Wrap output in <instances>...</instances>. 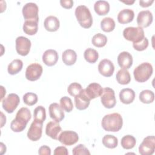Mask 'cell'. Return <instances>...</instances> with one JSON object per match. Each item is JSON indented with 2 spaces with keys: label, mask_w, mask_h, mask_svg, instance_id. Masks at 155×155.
<instances>
[{
  "label": "cell",
  "mask_w": 155,
  "mask_h": 155,
  "mask_svg": "<svg viewBox=\"0 0 155 155\" xmlns=\"http://www.w3.org/2000/svg\"><path fill=\"white\" fill-rule=\"evenodd\" d=\"M103 145L108 148H114L117 146L118 140L116 137L111 134H107L102 138Z\"/></svg>",
  "instance_id": "4dcf8cb0"
},
{
  "label": "cell",
  "mask_w": 155,
  "mask_h": 155,
  "mask_svg": "<svg viewBox=\"0 0 155 155\" xmlns=\"http://www.w3.org/2000/svg\"><path fill=\"white\" fill-rule=\"evenodd\" d=\"M44 25L46 30L54 32L57 31L60 26V22L58 18L54 16H49L45 19Z\"/></svg>",
  "instance_id": "7402d4cb"
},
{
  "label": "cell",
  "mask_w": 155,
  "mask_h": 155,
  "mask_svg": "<svg viewBox=\"0 0 155 155\" xmlns=\"http://www.w3.org/2000/svg\"><path fill=\"white\" fill-rule=\"evenodd\" d=\"M43 71L42 67L38 63H33L29 65L25 71V78L30 81H35L39 79Z\"/></svg>",
  "instance_id": "9c48e42d"
},
{
  "label": "cell",
  "mask_w": 155,
  "mask_h": 155,
  "mask_svg": "<svg viewBox=\"0 0 155 155\" xmlns=\"http://www.w3.org/2000/svg\"><path fill=\"white\" fill-rule=\"evenodd\" d=\"M91 42L93 45L96 47H103L107 42V38L105 35L99 33L93 36Z\"/></svg>",
  "instance_id": "836d02e7"
},
{
  "label": "cell",
  "mask_w": 155,
  "mask_h": 155,
  "mask_svg": "<svg viewBox=\"0 0 155 155\" xmlns=\"http://www.w3.org/2000/svg\"><path fill=\"white\" fill-rule=\"evenodd\" d=\"M33 115L35 120L43 123L46 119L45 108L41 105L38 106L34 110Z\"/></svg>",
  "instance_id": "d590c367"
},
{
  "label": "cell",
  "mask_w": 155,
  "mask_h": 155,
  "mask_svg": "<svg viewBox=\"0 0 155 155\" xmlns=\"http://www.w3.org/2000/svg\"><path fill=\"white\" fill-rule=\"evenodd\" d=\"M94 10L99 16L105 15L110 11V4L105 1H97L94 3Z\"/></svg>",
  "instance_id": "484cf974"
},
{
  "label": "cell",
  "mask_w": 155,
  "mask_h": 155,
  "mask_svg": "<svg viewBox=\"0 0 155 155\" xmlns=\"http://www.w3.org/2000/svg\"><path fill=\"white\" fill-rule=\"evenodd\" d=\"M16 50L21 56H26L29 53L31 48V41L24 36H19L16 39Z\"/></svg>",
  "instance_id": "8fae6325"
},
{
  "label": "cell",
  "mask_w": 155,
  "mask_h": 155,
  "mask_svg": "<svg viewBox=\"0 0 155 155\" xmlns=\"http://www.w3.org/2000/svg\"><path fill=\"white\" fill-rule=\"evenodd\" d=\"M38 98L36 94L34 93L28 92L25 93L23 96V101L24 102L29 106H32L36 104L38 102Z\"/></svg>",
  "instance_id": "f35d334b"
},
{
  "label": "cell",
  "mask_w": 155,
  "mask_h": 155,
  "mask_svg": "<svg viewBox=\"0 0 155 155\" xmlns=\"http://www.w3.org/2000/svg\"><path fill=\"white\" fill-rule=\"evenodd\" d=\"M153 19V14L150 10H142L137 15V24L141 28H146L151 24Z\"/></svg>",
  "instance_id": "4fadbf2b"
},
{
  "label": "cell",
  "mask_w": 155,
  "mask_h": 155,
  "mask_svg": "<svg viewBox=\"0 0 155 155\" xmlns=\"http://www.w3.org/2000/svg\"><path fill=\"white\" fill-rule=\"evenodd\" d=\"M117 82L122 85H126L130 82L131 76L127 69L122 68L119 70L116 76Z\"/></svg>",
  "instance_id": "4316f807"
},
{
  "label": "cell",
  "mask_w": 155,
  "mask_h": 155,
  "mask_svg": "<svg viewBox=\"0 0 155 155\" xmlns=\"http://www.w3.org/2000/svg\"><path fill=\"white\" fill-rule=\"evenodd\" d=\"M49 115L50 117L57 122H61L65 117L64 110L61 105L57 103H52L50 105L49 108Z\"/></svg>",
  "instance_id": "9a60e30c"
},
{
  "label": "cell",
  "mask_w": 155,
  "mask_h": 155,
  "mask_svg": "<svg viewBox=\"0 0 155 155\" xmlns=\"http://www.w3.org/2000/svg\"><path fill=\"white\" fill-rule=\"evenodd\" d=\"M101 101L105 108H113L116 104L114 91L109 87L104 88L102 94L101 96Z\"/></svg>",
  "instance_id": "8992f818"
},
{
  "label": "cell",
  "mask_w": 155,
  "mask_h": 155,
  "mask_svg": "<svg viewBox=\"0 0 155 155\" xmlns=\"http://www.w3.org/2000/svg\"><path fill=\"white\" fill-rule=\"evenodd\" d=\"M123 36L125 39L133 42V43L139 42L145 37L144 31L140 27H129L125 28L123 31Z\"/></svg>",
  "instance_id": "277c9868"
},
{
  "label": "cell",
  "mask_w": 155,
  "mask_h": 155,
  "mask_svg": "<svg viewBox=\"0 0 155 155\" xmlns=\"http://www.w3.org/2000/svg\"><path fill=\"white\" fill-rule=\"evenodd\" d=\"M38 154L39 155H50L51 149L47 145H43L39 148Z\"/></svg>",
  "instance_id": "ee69618b"
},
{
  "label": "cell",
  "mask_w": 155,
  "mask_h": 155,
  "mask_svg": "<svg viewBox=\"0 0 155 155\" xmlns=\"http://www.w3.org/2000/svg\"><path fill=\"white\" fill-rule=\"evenodd\" d=\"M115 22L110 17L104 18L101 22V29L105 32H111L115 28Z\"/></svg>",
  "instance_id": "f546056e"
},
{
  "label": "cell",
  "mask_w": 155,
  "mask_h": 155,
  "mask_svg": "<svg viewBox=\"0 0 155 155\" xmlns=\"http://www.w3.org/2000/svg\"><path fill=\"white\" fill-rule=\"evenodd\" d=\"M73 154L74 155H90L89 150L83 144H79L73 149Z\"/></svg>",
  "instance_id": "60d3db41"
},
{
  "label": "cell",
  "mask_w": 155,
  "mask_h": 155,
  "mask_svg": "<svg viewBox=\"0 0 155 155\" xmlns=\"http://www.w3.org/2000/svg\"><path fill=\"white\" fill-rule=\"evenodd\" d=\"M139 98L143 104H150L154 101V94L150 90H144L140 93Z\"/></svg>",
  "instance_id": "e575fe53"
},
{
  "label": "cell",
  "mask_w": 155,
  "mask_h": 155,
  "mask_svg": "<svg viewBox=\"0 0 155 155\" xmlns=\"http://www.w3.org/2000/svg\"><path fill=\"white\" fill-rule=\"evenodd\" d=\"M27 124L15 118L12 121L10 124V128L14 132H21L26 128Z\"/></svg>",
  "instance_id": "74e56055"
},
{
  "label": "cell",
  "mask_w": 155,
  "mask_h": 155,
  "mask_svg": "<svg viewBox=\"0 0 155 155\" xmlns=\"http://www.w3.org/2000/svg\"><path fill=\"white\" fill-rule=\"evenodd\" d=\"M122 117L117 113L108 114L104 116L101 121L102 128L107 131L117 132L122 128Z\"/></svg>",
  "instance_id": "6da1fadb"
},
{
  "label": "cell",
  "mask_w": 155,
  "mask_h": 155,
  "mask_svg": "<svg viewBox=\"0 0 155 155\" xmlns=\"http://www.w3.org/2000/svg\"><path fill=\"white\" fill-rule=\"evenodd\" d=\"M62 128L59 124V122L56 121H50L47 123L45 128L46 134L51 139L57 140L58 134L61 131Z\"/></svg>",
  "instance_id": "d6986e66"
},
{
  "label": "cell",
  "mask_w": 155,
  "mask_h": 155,
  "mask_svg": "<svg viewBox=\"0 0 155 155\" xmlns=\"http://www.w3.org/2000/svg\"><path fill=\"white\" fill-rule=\"evenodd\" d=\"M1 127H3V125L5 124V122H6V119H3V118H4V114L2 113V112H1Z\"/></svg>",
  "instance_id": "7dc6e473"
},
{
  "label": "cell",
  "mask_w": 155,
  "mask_h": 155,
  "mask_svg": "<svg viewBox=\"0 0 155 155\" xmlns=\"http://www.w3.org/2000/svg\"><path fill=\"white\" fill-rule=\"evenodd\" d=\"M85 91L87 96L91 100L101 96L103 92V88L99 84L93 82L87 86Z\"/></svg>",
  "instance_id": "ac0fdd59"
},
{
  "label": "cell",
  "mask_w": 155,
  "mask_h": 155,
  "mask_svg": "<svg viewBox=\"0 0 155 155\" xmlns=\"http://www.w3.org/2000/svg\"><path fill=\"white\" fill-rule=\"evenodd\" d=\"M62 59L63 62L67 65H73L77 59L76 53L71 49L65 50L62 54Z\"/></svg>",
  "instance_id": "d4e9b609"
},
{
  "label": "cell",
  "mask_w": 155,
  "mask_h": 155,
  "mask_svg": "<svg viewBox=\"0 0 155 155\" xmlns=\"http://www.w3.org/2000/svg\"><path fill=\"white\" fill-rule=\"evenodd\" d=\"M135 98V92L133 90L126 88L121 90L119 93V99L124 104H130L133 102Z\"/></svg>",
  "instance_id": "603a6c76"
},
{
  "label": "cell",
  "mask_w": 155,
  "mask_h": 155,
  "mask_svg": "<svg viewBox=\"0 0 155 155\" xmlns=\"http://www.w3.org/2000/svg\"><path fill=\"white\" fill-rule=\"evenodd\" d=\"M120 143L123 148L126 150H130L133 148L136 145V140L134 136L128 134L124 136L122 138Z\"/></svg>",
  "instance_id": "d6a6232c"
},
{
  "label": "cell",
  "mask_w": 155,
  "mask_h": 155,
  "mask_svg": "<svg viewBox=\"0 0 155 155\" xmlns=\"http://www.w3.org/2000/svg\"><path fill=\"white\" fill-rule=\"evenodd\" d=\"M90 103V99L87 96L85 89H83L79 94L74 96L75 107L79 110H85L88 107Z\"/></svg>",
  "instance_id": "2e32d148"
},
{
  "label": "cell",
  "mask_w": 155,
  "mask_h": 155,
  "mask_svg": "<svg viewBox=\"0 0 155 155\" xmlns=\"http://www.w3.org/2000/svg\"><path fill=\"white\" fill-rule=\"evenodd\" d=\"M98 71L102 76L110 77L114 73V66L110 60L104 59L100 61L98 65Z\"/></svg>",
  "instance_id": "5bb4252c"
},
{
  "label": "cell",
  "mask_w": 155,
  "mask_h": 155,
  "mask_svg": "<svg viewBox=\"0 0 155 155\" xmlns=\"http://www.w3.org/2000/svg\"><path fill=\"white\" fill-rule=\"evenodd\" d=\"M43 123L35 119L32 122L27 132V137L31 141L38 140L42 136Z\"/></svg>",
  "instance_id": "30bf717a"
},
{
  "label": "cell",
  "mask_w": 155,
  "mask_h": 155,
  "mask_svg": "<svg viewBox=\"0 0 155 155\" xmlns=\"http://www.w3.org/2000/svg\"><path fill=\"white\" fill-rule=\"evenodd\" d=\"M58 140L63 145L71 146L76 143L79 140V136L77 133L71 130L62 131L58 136Z\"/></svg>",
  "instance_id": "ba28073f"
},
{
  "label": "cell",
  "mask_w": 155,
  "mask_h": 155,
  "mask_svg": "<svg viewBox=\"0 0 155 155\" xmlns=\"http://www.w3.org/2000/svg\"><path fill=\"white\" fill-rule=\"evenodd\" d=\"M154 2V0H148V1H140L139 4L142 7H148Z\"/></svg>",
  "instance_id": "bcb514c9"
},
{
  "label": "cell",
  "mask_w": 155,
  "mask_h": 155,
  "mask_svg": "<svg viewBox=\"0 0 155 155\" xmlns=\"http://www.w3.org/2000/svg\"><path fill=\"white\" fill-rule=\"evenodd\" d=\"M84 56L86 61L89 63L93 64L97 61L99 54L96 50L91 48H88L85 50Z\"/></svg>",
  "instance_id": "1f68e13d"
},
{
  "label": "cell",
  "mask_w": 155,
  "mask_h": 155,
  "mask_svg": "<svg viewBox=\"0 0 155 155\" xmlns=\"http://www.w3.org/2000/svg\"><path fill=\"white\" fill-rule=\"evenodd\" d=\"M153 68L149 62H143L136 67L133 71L135 80L139 82H144L149 79L153 74Z\"/></svg>",
  "instance_id": "3957f363"
},
{
  "label": "cell",
  "mask_w": 155,
  "mask_h": 155,
  "mask_svg": "<svg viewBox=\"0 0 155 155\" xmlns=\"http://www.w3.org/2000/svg\"><path fill=\"white\" fill-rule=\"evenodd\" d=\"M38 21L37 19L26 20L23 24V31L28 35H35L38 30Z\"/></svg>",
  "instance_id": "cb8c5ba5"
},
{
  "label": "cell",
  "mask_w": 155,
  "mask_h": 155,
  "mask_svg": "<svg viewBox=\"0 0 155 155\" xmlns=\"http://www.w3.org/2000/svg\"><path fill=\"white\" fill-rule=\"evenodd\" d=\"M82 90V87L80 84L78 82H73L69 85L67 88V91L70 95L74 97L79 94Z\"/></svg>",
  "instance_id": "ab89813d"
},
{
  "label": "cell",
  "mask_w": 155,
  "mask_h": 155,
  "mask_svg": "<svg viewBox=\"0 0 155 155\" xmlns=\"http://www.w3.org/2000/svg\"><path fill=\"white\" fill-rule=\"evenodd\" d=\"M61 6L65 8H71L73 5V1L72 0H61L60 1Z\"/></svg>",
  "instance_id": "f6af8a7d"
},
{
  "label": "cell",
  "mask_w": 155,
  "mask_h": 155,
  "mask_svg": "<svg viewBox=\"0 0 155 155\" xmlns=\"http://www.w3.org/2000/svg\"><path fill=\"white\" fill-rule=\"evenodd\" d=\"M20 102L19 97L15 93L9 94L2 101L3 109L8 113H12L18 107Z\"/></svg>",
  "instance_id": "5b68a950"
},
{
  "label": "cell",
  "mask_w": 155,
  "mask_h": 155,
  "mask_svg": "<svg viewBox=\"0 0 155 155\" xmlns=\"http://www.w3.org/2000/svg\"><path fill=\"white\" fill-rule=\"evenodd\" d=\"M134 17V13L131 9H123L117 15V21L121 24L131 22Z\"/></svg>",
  "instance_id": "44dd1931"
},
{
  "label": "cell",
  "mask_w": 155,
  "mask_h": 155,
  "mask_svg": "<svg viewBox=\"0 0 155 155\" xmlns=\"http://www.w3.org/2000/svg\"><path fill=\"white\" fill-rule=\"evenodd\" d=\"M42 61L47 66L54 65L59 59L58 52L53 49H48L44 51L42 54Z\"/></svg>",
  "instance_id": "e0dca14e"
},
{
  "label": "cell",
  "mask_w": 155,
  "mask_h": 155,
  "mask_svg": "<svg viewBox=\"0 0 155 155\" xmlns=\"http://www.w3.org/2000/svg\"><path fill=\"white\" fill-rule=\"evenodd\" d=\"M133 61L131 54L127 51H122L117 56V63L122 68H130L133 65Z\"/></svg>",
  "instance_id": "ffe728a7"
},
{
  "label": "cell",
  "mask_w": 155,
  "mask_h": 155,
  "mask_svg": "<svg viewBox=\"0 0 155 155\" xmlns=\"http://www.w3.org/2000/svg\"><path fill=\"white\" fill-rule=\"evenodd\" d=\"M77 21L84 28H89L93 24V18L88 8L84 5L78 6L74 12Z\"/></svg>",
  "instance_id": "7a4b0ae2"
},
{
  "label": "cell",
  "mask_w": 155,
  "mask_h": 155,
  "mask_svg": "<svg viewBox=\"0 0 155 155\" xmlns=\"http://www.w3.org/2000/svg\"><path fill=\"white\" fill-rule=\"evenodd\" d=\"M31 117L30 110L27 107H22L18 111L15 118L27 124L30 120Z\"/></svg>",
  "instance_id": "f1b7e54d"
},
{
  "label": "cell",
  "mask_w": 155,
  "mask_h": 155,
  "mask_svg": "<svg viewBox=\"0 0 155 155\" xmlns=\"http://www.w3.org/2000/svg\"><path fill=\"white\" fill-rule=\"evenodd\" d=\"M38 7L33 2H28L25 4L22 8V15L26 20L37 19L39 20Z\"/></svg>",
  "instance_id": "7c38bea8"
},
{
  "label": "cell",
  "mask_w": 155,
  "mask_h": 155,
  "mask_svg": "<svg viewBox=\"0 0 155 155\" xmlns=\"http://www.w3.org/2000/svg\"><path fill=\"white\" fill-rule=\"evenodd\" d=\"M54 155H68V152L66 147L63 146L58 147L54 151Z\"/></svg>",
  "instance_id": "7bdbcfd3"
},
{
  "label": "cell",
  "mask_w": 155,
  "mask_h": 155,
  "mask_svg": "<svg viewBox=\"0 0 155 155\" xmlns=\"http://www.w3.org/2000/svg\"><path fill=\"white\" fill-rule=\"evenodd\" d=\"M122 2H124L126 4H128V5H131L133 4V3H134L135 1H120Z\"/></svg>",
  "instance_id": "c3c4849f"
},
{
  "label": "cell",
  "mask_w": 155,
  "mask_h": 155,
  "mask_svg": "<svg viewBox=\"0 0 155 155\" xmlns=\"http://www.w3.org/2000/svg\"><path fill=\"white\" fill-rule=\"evenodd\" d=\"M148 46V40L146 37L137 43H133V48L137 51H143L145 50Z\"/></svg>",
  "instance_id": "b9f144b4"
},
{
  "label": "cell",
  "mask_w": 155,
  "mask_h": 155,
  "mask_svg": "<svg viewBox=\"0 0 155 155\" xmlns=\"http://www.w3.org/2000/svg\"><path fill=\"white\" fill-rule=\"evenodd\" d=\"M155 150V137L148 136L145 137L139 147V152L141 155H151Z\"/></svg>",
  "instance_id": "52a82bcc"
},
{
  "label": "cell",
  "mask_w": 155,
  "mask_h": 155,
  "mask_svg": "<svg viewBox=\"0 0 155 155\" xmlns=\"http://www.w3.org/2000/svg\"><path fill=\"white\" fill-rule=\"evenodd\" d=\"M60 105L62 108L66 112H71L73 108V104L71 99L67 97L64 96L60 99Z\"/></svg>",
  "instance_id": "8d00e7d4"
},
{
  "label": "cell",
  "mask_w": 155,
  "mask_h": 155,
  "mask_svg": "<svg viewBox=\"0 0 155 155\" xmlns=\"http://www.w3.org/2000/svg\"><path fill=\"white\" fill-rule=\"evenodd\" d=\"M23 67V62L21 59H15L9 64L7 68L8 73L10 74L15 75L21 71Z\"/></svg>",
  "instance_id": "83f0119b"
}]
</instances>
